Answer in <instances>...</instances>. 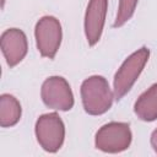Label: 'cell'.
<instances>
[{
	"mask_svg": "<svg viewBox=\"0 0 157 157\" xmlns=\"http://www.w3.org/2000/svg\"><path fill=\"white\" fill-rule=\"evenodd\" d=\"M132 141L130 125L123 121H110L102 125L94 136V146L105 153H119L128 150Z\"/></svg>",
	"mask_w": 157,
	"mask_h": 157,
	"instance_id": "3",
	"label": "cell"
},
{
	"mask_svg": "<svg viewBox=\"0 0 157 157\" xmlns=\"http://www.w3.org/2000/svg\"><path fill=\"white\" fill-rule=\"evenodd\" d=\"M139 0H119L118 4V11H117V16L113 23V27L118 28L124 26L134 15L136 6H137Z\"/></svg>",
	"mask_w": 157,
	"mask_h": 157,
	"instance_id": "11",
	"label": "cell"
},
{
	"mask_svg": "<svg viewBox=\"0 0 157 157\" xmlns=\"http://www.w3.org/2000/svg\"><path fill=\"white\" fill-rule=\"evenodd\" d=\"M134 113L142 121L157 120V82L139 96L134 104Z\"/></svg>",
	"mask_w": 157,
	"mask_h": 157,
	"instance_id": "9",
	"label": "cell"
},
{
	"mask_svg": "<svg viewBox=\"0 0 157 157\" xmlns=\"http://www.w3.org/2000/svg\"><path fill=\"white\" fill-rule=\"evenodd\" d=\"M21 115L22 108L18 99L10 93H2L0 96V126H15L20 121Z\"/></svg>",
	"mask_w": 157,
	"mask_h": 157,
	"instance_id": "10",
	"label": "cell"
},
{
	"mask_svg": "<svg viewBox=\"0 0 157 157\" xmlns=\"http://www.w3.org/2000/svg\"><path fill=\"white\" fill-rule=\"evenodd\" d=\"M82 107L90 115H102L107 113L115 99L113 88L105 77L92 75L85 78L80 88Z\"/></svg>",
	"mask_w": 157,
	"mask_h": 157,
	"instance_id": "1",
	"label": "cell"
},
{
	"mask_svg": "<svg viewBox=\"0 0 157 157\" xmlns=\"http://www.w3.org/2000/svg\"><path fill=\"white\" fill-rule=\"evenodd\" d=\"M0 47L6 64L10 67L18 65L28 52V40L26 33L20 28H7L1 33Z\"/></svg>",
	"mask_w": 157,
	"mask_h": 157,
	"instance_id": "7",
	"label": "cell"
},
{
	"mask_svg": "<svg viewBox=\"0 0 157 157\" xmlns=\"http://www.w3.org/2000/svg\"><path fill=\"white\" fill-rule=\"evenodd\" d=\"M36 45L39 54L48 59H54L63 39L60 21L54 16L40 17L34 26Z\"/></svg>",
	"mask_w": 157,
	"mask_h": 157,
	"instance_id": "5",
	"label": "cell"
},
{
	"mask_svg": "<svg viewBox=\"0 0 157 157\" xmlns=\"http://www.w3.org/2000/svg\"><path fill=\"white\" fill-rule=\"evenodd\" d=\"M40 98L43 103L54 110L67 112L75 104L74 93L70 83L63 76H49L40 87Z\"/></svg>",
	"mask_w": 157,
	"mask_h": 157,
	"instance_id": "6",
	"label": "cell"
},
{
	"mask_svg": "<svg viewBox=\"0 0 157 157\" xmlns=\"http://www.w3.org/2000/svg\"><path fill=\"white\" fill-rule=\"evenodd\" d=\"M108 10V0H90L85 12V36L88 45H96L103 33L105 16Z\"/></svg>",
	"mask_w": 157,
	"mask_h": 157,
	"instance_id": "8",
	"label": "cell"
},
{
	"mask_svg": "<svg viewBox=\"0 0 157 157\" xmlns=\"http://www.w3.org/2000/svg\"><path fill=\"white\" fill-rule=\"evenodd\" d=\"M150 142H151V146L153 148V151L157 153V129H155L151 134V137H150Z\"/></svg>",
	"mask_w": 157,
	"mask_h": 157,
	"instance_id": "12",
	"label": "cell"
},
{
	"mask_svg": "<svg viewBox=\"0 0 157 157\" xmlns=\"http://www.w3.org/2000/svg\"><path fill=\"white\" fill-rule=\"evenodd\" d=\"M150 59V49L141 47L131 53L117 70L113 80V92L117 101H120L132 88Z\"/></svg>",
	"mask_w": 157,
	"mask_h": 157,
	"instance_id": "2",
	"label": "cell"
},
{
	"mask_svg": "<svg viewBox=\"0 0 157 157\" xmlns=\"http://www.w3.org/2000/svg\"><path fill=\"white\" fill-rule=\"evenodd\" d=\"M34 134L39 146L45 152L55 153L64 144L65 124L58 113H45L37 119Z\"/></svg>",
	"mask_w": 157,
	"mask_h": 157,
	"instance_id": "4",
	"label": "cell"
}]
</instances>
